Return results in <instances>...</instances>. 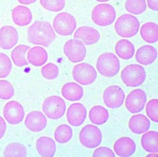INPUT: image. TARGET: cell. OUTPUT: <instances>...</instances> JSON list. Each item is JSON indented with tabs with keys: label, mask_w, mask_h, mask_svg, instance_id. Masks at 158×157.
<instances>
[{
	"label": "cell",
	"mask_w": 158,
	"mask_h": 157,
	"mask_svg": "<svg viewBox=\"0 0 158 157\" xmlns=\"http://www.w3.org/2000/svg\"><path fill=\"white\" fill-rule=\"evenodd\" d=\"M93 156H115V153L109 147H100L94 151Z\"/></svg>",
	"instance_id": "obj_38"
},
{
	"label": "cell",
	"mask_w": 158,
	"mask_h": 157,
	"mask_svg": "<svg viewBox=\"0 0 158 157\" xmlns=\"http://www.w3.org/2000/svg\"><path fill=\"white\" fill-rule=\"evenodd\" d=\"M146 104V115L149 118L154 122H158V114H157V108H158V100L156 99H152L148 102Z\"/></svg>",
	"instance_id": "obj_37"
},
{
	"label": "cell",
	"mask_w": 158,
	"mask_h": 157,
	"mask_svg": "<svg viewBox=\"0 0 158 157\" xmlns=\"http://www.w3.org/2000/svg\"><path fill=\"white\" fill-rule=\"evenodd\" d=\"M86 108L81 103L71 104L66 113L67 121L73 127L82 125L86 120Z\"/></svg>",
	"instance_id": "obj_14"
},
{
	"label": "cell",
	"mask_w": 158,
	"mask_h": 157,
	"mask_svg": "<svg viewBox=\"0 0 158 157\" xmlns=\"http://www.w3.org/2000/svg\"><path fill=\"white\" fill-rule=\"evenodd\" d=\"M7 131V125L3 117L0 116V139H1L5 135V132Z\"/></svg>",
	"instance_id": "obj_39"
},
{
	"label": "cell",
	"mask_w": 158,
	"mask_h": 157,
	"mask_svg": "<svg viewBox=\"0 0 158 157\" xmlns=\"http://www.w3.org/2000/svg\"><path fill=\"white\" fill-rule=\"evenodd\" d=\"M15 89L9 81L0 80V99L3 100L10 99L14 96Z\"/></svg>",
	"instance_id": "obj_36"
},
{
	"label": "cell",
	"mask_w": 158,
	"mask_h": 157,
	"mask_svg": "<svg viewBox=\"0 0 158 157\" xmlns=\"http://www.w3.org/2000/svg\"><path fill=\"white\" fill-rule=\"evenodd\" d=\"M37 0H18V2L22 5H30L33 3H35Z\"/></svg>",
	"instance_id": "obj_41"
},
{
	"label": "cell",
	"mask_w": 158,
	"mask_h": 157,
	"mask_svg": "<svg viewBox=\"0 0 158 157\" xmlns=\"http://www.w3.org/2000/svg\"><path fill=\"white\" fill-rule=\"evenodd\" d=\"M148 7L152 10H158V3L157 0H147Z\"/></svg>",
	"instance_id": "obj_40"
},
{
	"label": "cell",
	"mask_w": 158,
	"mask_h": 157,
	"mask_svg": "<svg viewBox=\"0 0 158 157\" xmlns=\"http://www.w3.org/2000/svg\"><path fill=\"white\" fill-rule=\"evenodd\" d=\"M56 38L54 29L48 22L36 21L27 28V41L35 45L48 47Z\"/></svg>",
	"instance_id": "obj_1"
},
{
	"label": "cell",
	"mask_w": 158,
	"mask_h": 157,
	"mask_svg": "<svg viewBox=\"0 0 158 157\" xmlns=\"http://www.w3.org/2000/svg\"><path fill=\"white\" fill-rule=\"evenodd\" d=\"M61 95L69 101H78L83 97L84 89L78 83L69 82L64 84L62 87Z\"/></svg>",
	"instance_id": "obj_22"
},
{
	"label": "cell",
	"mask_w": 158,
	"mask_h": 157,
	"mask_svg": "<svg viewBox=\"0 0 158 157\" xmlns=\"http://www.w3.org/2000/svg\"><path fill=\"white\" fill-rule=\"evenodd\" d=\"M140 28V23L136 16L130 14L120 16L115 22L114 29L117 34L124 38L136 35Z\"/></svg>",
	"instance_id": "obj_3"
},
{
	"label": "cell",
	"mask_w": 158,
	"mask_h": 157,
	"mask_svg": "<svg viewBox=\"0 0 158 157\" xmlns=\"http://www.w3.org/2000/svg\"><path fill=\"white\" fill-rule=\"evenodd\" d=\"M128 126L132 132L141 134L149 130L150 121L146 115L136 114L133 115L129 119Z\"/></svg>",
	"instance_id": "obj_21"
},
{
	"label": "cell",
	"mask_w": 158,
	"mask_h": 157,
	"mask_svg": "<svg viewBox=\"0 0 158 157\" xmlns=\"http://www.w3.org/2000/svg\"><path fill=\"white\" fill-rule=\"evenodd\" d=\"M96 68L103 76L113 77L119 72L120 69V60L113 53H103L98 59Z\"/></svg>",
	"instance_id": "obj_2"
},
{
	"label": "cell",
	"mask_w": 158,
	"mask_h": 157,
	"mask_svg": "<svg viewBox=\"0 0 158 157\" xmlns=\"http://www.w3.org/2000/svg\"><path fill=\"white\" fill-rule=\"evenodd\" d=\"M48 54L44 48L34 46L27 52L28 63L35 66L43 65L48 60Z\"/></svg>",
	"instance_id": "obj_24"
},
{
	"label": "cell",
	"mask_w": 158,
	"mask_h": 157,
	"mask_svg": "<svg viewBox=\"0 0 158 157\" xmlns=\"http://www.w3.org/2000/svg\"><path fill=\"white\" fill-rule=\"evenodd\" d=\"M30 49L29 46L24 44H20L13 49L11 52V58L16 66H24L29 64L26 60V54Z\"/></svg>",
	"instance_id": "obj_29"
},
{
	"label": "cell",
	"mask_w": 158,
	"mask_h": 157,
	"mask_svg": "<svg viewBox=\"0 0 158 157\" xmlns=\"http://www.w3.org/2000/svg\"><path fill=\"white\" fill-rule=\"evenodd\" d=\"M19 41V33L13 26H5L0 29V48L10 50Z\"/></svg>",
	"instance_id": "obj_16"
},
{
	"label": "cell",
	"mask_w": 158,
	"mask_h": 157,
	"mask_svg": "<svg viewBox=\"0 0 158 157\" xmlns=\"http://www.w3.org/2000/svg\"><path fill=\"white\" fill-rule=\"evenodd\" d=\"M103 102L108 108L115 109L123 104L126 95L118 86H110L106 87L103 93Z\"/></svg>",
	"instance_id": "obj_12"
},
{
	"label": "cell",
	"mask_w": 158,
	"mask_h": 157,
	"mask_svg": "<svg viewBox=\"0 0 158 157\" xmlns=\"http://www.w3.org/2000/svg\"><path fill=\"white\" fill-rule=\"evenodd\" d=\"M141 145L145 151L150 153H157L158 133L156 131H146L141 137Z\"/></svg>",
	"instance_id": "obj_25"
},
{
	"label": "cell",
	"mask_w": 158,
	"mask_h": 157,
	"mask_svg": "<svg viewBox=\"0 0 158 157\" xmlns=\"http://www.w3.org/2000/svg\"><path fill=\"white\" fill-rule=\"evenodd\" d=\"M147 102L146 93L141 89H136L128 94L126 99V108L131 114L142 111Z\"/></svg>",
	"instance_id": "obj_11"
},
{
	"label": "cell",
	"mask_w": 158,
	"mask_h": 157,
	"mask_svg": "<svg viewBox=\"0 0 158 157\" xmlns=\"http://www.w3.org/2000/svg\"><path fill=\"white\" fill-rule=\"evenodd\" d=\"M123 82L127 87H138L144 82L146 78V71L141 65L131 64L126 66L121 73Z\"/></svg>",
	"instance_id": "obj_4"
},
{
	"label": "cell",
	"mask_w": 158,
	"mask_h": 157,
	"mask_svg": "<svg viewBox=\"0 0 158 157\" xmlns=\"http://www.w3.org/2000/svg\"><path fill=\"white\" fill-rule=\"evenodd\" d=\"M79 140L85 147L94 149L99 146L102 142V133L95 125L84 126L79 134Z\"/></svg>",
	"instance_id": "obj_8"
},
{
	"label": "cell",
	"mask_w": 158,
	"mask_h": 157,
	"mask_svg": "<svg viewBox=\"0 0 158 157\" xmlns=\"http://www.w3.org/2000/svg\"><path fill=\"white\" fill-rule=\"evenodd\" d=\"M140 36L148 43H156L158 40V26L154 22H147L140 28Z\"/></svg>",
	"instance_id": "obj_27"
},
{
	"label": "cell",
	"mask_w": 158,
	"mask_h": 157,
	"mask_svg": "<svg viewBox=\"0 0 158 157\" xmlns=\"http://www.w3.org/2000/svg\"><path fill=\"white\" fill-rule=\"evenodd\" d=\"M114 150L118 156H131L136 151L137 145L129 137H122L114 143Z\"/></svg>",
	"instance_id": "obj_18"
},
{
	"label": "cell",
	"mask_w": 158,
	"mask_h": 157,
	"mask_svg": "<svg viewBox=\"0 0 158 157\" xmlns=\"http://www.w3.org/2000/svg\"><path fill=\"white\" fill-rule=\"evenodd\" d=\"M125 7L126 10L131 14L139 15L145 12L147 5L146 0H127Z\"/></svg>",
	"instance_id": "obj_31"
},
{
	"label": "cell",
	"mask_w": 158,
	"mask_h": 157,
	"mask_svg": "<svg viewBox=\"0 0 158 157\" xmlns=\"http://www.w3.org/2000/svg\"><path fill=\"white\" fill-rule=\"evenodd\" d=\"M64 52L68 59L73 63L81 62L86 55V48L84 44L77 38L70 39L65 42Z\"/></svg>",
	"instance_id": "obj_10"
},
{
	"label": "cell",
	"mask_w": 158,
	"mask_h": 157,
	"mask_svg": "<svg viewBox=\"0 0 158 157\" xmlns=\"http://www.w3.org/2000/svg\"><path fill=\"white\" fill-rule=\"evenodd\" d=\"M25 112L23 106L16 100L10 101L3 108L5 119L11 125H17L24 119Z\"/></svg>",
	"instance_id": "obj_13"
},
{
	"label": "cell",
	"mask_w": 158,
	"mask_h": 157,
	"mask_svg": "<svg viewBox=\"0 0 158 157\" xmlns=\"http://www.w3.org/2000/svg\"><path fill=\"white\" fill-rule=\"evenodd\" d=\"M116 13L114 7L108 3L95 6L92 12V18L95 24L101 27L108 26L115 21Z\"/></svg>",
	"instance_id": "obj_5"
},
{
	"label": "cell",
	"mask_w": 158,
	"mask_h": 157,
	"mask_svg": "<svg viewBox=\"0 0 158 157\" xmlns=\"http://www.w3.org/2000/svg\"><path fill=\"white\" fill-rule=\"evenodd\" d=\"M12 18L16 25L24 27L31 23L33 16L29 8L23 5H18L12 10Z\"/></svg>",
	"instance_id": "obj_19"
},
{
	"label": "cell",
	"mask_w": 158,
	"mask_h": 157,
	"mask_svg": "<svg viewBox=\"0 0 158 157\" xmlns=\"http://www.w3.org/2000/svg\"><path fill=\"white\" fill-rule=\"evenodd\" d=\"M3 155L5 156H26L27 149L20 143H12L5 147Z\"/></svg>",
	"instance_id": "obj_32"
},
{
	"label": "cell",
	"mask_w": 158,
	"mask_h": 157,
	"mask_svg": "<svg viewBox=\"0 0 158 157\" xmlns=\"http://www.w3.org/2000/svg\"><path fill=\"white\" fill-rule=\"evenodd\" d=\"M41 72L42 76L45 79L52 80L58 78L59 75V68L56 65L49 63L42 67Z\"/></svg>",
	"instance_id": "obj_35"
},
{
	"label": "cell",
	"mask_w": 158,
	"mask_h": 157,
	"mask_svg": "<svg viewBox=\"0 0 158 157\" xmlns=\"http://www.w3.org/2000/svg\"><path fill=\"white\" fill-rule=\"evenodd\" d=\"M115 52L119 58L127 60L133 57L135 52L133 44L126 39L118 41L115 46Z\"/></svg>",
	"instance_id": "obj_26"
},
{
	"label": "cell",
	"mask_w": 158,
	"mask_h": 157,
	"mask_svg": "<svg viewBox=\"0 0 158 157\" xmlns=\"http://www.w3.org/2000/svg\"><path fill=\"white\" fill-rule=\"evenodd\" d=\"M73 77L78 83L83 86L92 84L97 78V72L94 67L86 63L75 65L73 69Z\"/></svg>",
	"instance_id": "obj_9"
},
{
	"label": "cell",
	"mask_w": 158,
	"mask_h": 157,
	"mask_svg": "<svg viewBox=\"0 0 158 157\" xmlns=\"http://www.w3.org/2000/svg\"><path fill=\"white\" fill-rule=\"evenodd\" d=\"M96 1L99 2H106L110 1V0H96Z\"/></svg>",
	"instance_id": "obj_42"
},
{
	"label": "cell",
	"mask_w": 158,
	"mask_h": 157,
	"mask_svg": "<svg viewBox=\"0 0 158 157\" xmlns=\"http://www.w3.org/2000/svg\"><path fill=\"white\" fill-rule=\"evenodd\" d=\"M89 118L94 125H102L109 120V113L102 106H94L89 110Z\"/></svg>",
	"instance_id": "obj_28"
},
{
	"label": "cell",
	"mask_w": 158,
	"mask_h": 157,
	"mask_svg": "<svg viewBox=\"0 0 158 157\" xmlns=\"http://www.w3.org/2000/svg\"><path fill=\"white\" fill-rule=\"evenodd\" d=\"M157 58V50L150 45H145L140 47L135 55V59L143 65H148L153 63Z\"/></svg>",
	"instance_id": "obj_20"
},
{
	"label": "cell",
	"mask_w": 158,
	"mask_h": 157,
	"mask_svg": "<svg viewBox=\"0 0 158 157\" xmlns=\"http://www.w3.org/2000/svg\"><path fill=\"white\" fill-rule=\"evenodd\" d=\"M77 27L75 18L69 13H61L56 16L53 21L54 31L61 36L73 34Z\"/></svg>",
	"instance_id": "obj_7"
},
{
	"label": "cell",
	"mask_w": 158,
	"mask_h": 157,
	"mask_svg": "<svg viewBox=\"0 0 158 157\" xmlns=\"http://www.w3.org/2000/svg\"><path fill=\"white\" fill-rule=\"evenodd\" d=\"M36 149L41 156H54L56 151V145L51 138L43 136L37 140Z\"/></svg>",
	"instance_id": "obj_23"
},
{
	"label": "cell",
	"mask_w": 158,
	"mask_h": 157,
	"mask_svg": "<svg viewBox=\"0 0 158 157\" xmlns=\"http://www.w3.org/2000/svg\"><path fill=\"white\" fill-rule=\"evenodd\" d=\"M24 123L28 130L33 132H39L47 127V119L41 111H33L27 115Z\"/></svg>",
	"instance_id": "obj_15"
},
{
	"label": "cell",
	"mask_w": 158,
	"mask_h": 157,
	"mask_svg": "<svg viewBox=\"0 0 158 157\" xmlns=\"http://www.w3.org/2000/svg\"><path fill=\"white\" fill-rule=\"evenodd\" d=\"M73 135V133L71 127L65 124L58 127L54 132V138L59 143H66L69 142Z\"/></svg>",
	"instance_id": "obj_30"
},
{
	"label": "cell",
	"mask_w": 158,
	"mask_h": 157,
	"mask_svg": "<svg viewBox=\"0 0 158 157\" xmlns=\"http://www.w3.org/2000/svg\"><path fill=\"white\" fill-rule=\"evenodd\" d=\"M100 33L94 27L82 26L75 32L74 38L81 41L86 45H92L100 39Z\"/></svg>",
	"instance_id": "obj_17"
},
{
	"label": "cell",
	"mask_w": 158,
	"mask_h": 157,
	"mask_svg": "<svg viewBox=\"0 0 158 157\" xmlns=\"http://www.w3.org/2000/svg\"><path fill=\"white\" fill-rule=\"evenodd\" d=\"M43 111L48 118L52 120L60 119L65 114L66 104L64 100L59 96H50L44 100Z\"/></svg>",
	"instance_id": "obj_6"
},
{
	"label": "cell",
	"mask_w": 158,
	"mask_h": 157,
	"mask_svg": "<svg viewBox=\"0 0 158 157\" xmlns=\"http://www.w3.org/2000/svg\"><path fill=\"white\" fill-rule=\"evenodd\" d=\"M12 63L9 56L0 53V78L7 77L12 70Z\"/></svg>",
	"instance_id": "obj_34"
},
{
	"label": "cell",
	"mask_w": 158,
	"mask_h": 157,
	"mask_svg": "<svg viewBox=\"0 0 158 157\" xmlns=\"http://www.w3.org/2000/svg\"><path fill=\"white\" fill-rule=\"evenodd\" d=\"M41 6L47 10L58 12L65 6V0H40Z\"/></svg>",
	"instance_id": "obj_33"
}]
</instances>
